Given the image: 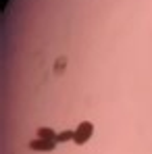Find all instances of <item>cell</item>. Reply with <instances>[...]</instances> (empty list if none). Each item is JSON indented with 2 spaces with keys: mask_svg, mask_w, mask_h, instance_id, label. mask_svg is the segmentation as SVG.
<instances>
[{
  "mask_svg": "<svg viewBox=\"0 0 152 154\" xmlns=\"http://www.w3.org/2000/svg\"><path fill=\"white\" fill-rule=\"evenodd\" d=\"M75 131V137H73V142H75L77 146H83V144H88V140L92 137V133H94V123L92 121H81Z\"/></svg>",
  "mask_w": 152,
  "mask_h": 154,
  "instance_id": "obj_1",
  "label": "cell"
},
{
  "mask_svg": "<svg viewBox=\"0 0 152 154\" xmlns=\"http://www.w3.org/2000/svg\"><path fill=\"white\" fill-rule=\"evenodd\" d=\"M73 137H75V131H71V129H65V131H58V133H56V142H58V144L73 142Z\"/></svg>",
  "mask_w": 152,
  "mask_h": 154,
  "instance_id": "obj_3",
  "label": "cell"
},
{
  "mask_svg": "<svg viewBox=\"0 0 152 154\" xmlns=\"http://www.w3.org/2000/svg\"><path fill=\"white\" fill-rule=\"evenodd\" d=\"M38 137L40 140H54L56 142V133L50 127H38Z\"/></svg>",
  "mask_w": 152,
  "mask_h": 154,
  "instance_id": "obj_4",
  "label": "cell"
},
{
  "mask_svg": "<svg viewBox=\"0 0 152 154\" xmlns=\"http://www.w3.org/2000/svg\"><path fill=\"white\" fill-rule=\"evenodd\" d=\"M56 144H58V142H54V140H40V137H36V140L29 144V148L36 150V152H52V150L56 148Z\"/></svg>",
  "mask_w": 152,
  "mask_h": 154,
  "instance_id": "obj_2",
  "label": "cell"
}]
</instances>
